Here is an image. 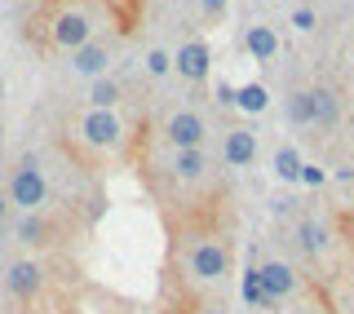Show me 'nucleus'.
Masks as SVG:
<instances>
[{
  "label": "nucleus",
  "instance_id": "1",
  "mask_svg": "<svg viewBox=\"0 0 354 314\" xmlns=\"http://www.w3.org/2000/svg\"><path fill=\"white\" fill-rule=\"evenodd\" d=\"M9 204H18L22 212H40L49 204V182L36 164H18L9 173Z\"/></svg>",
  "mask_w": 354,
  "mask_h": 314
},
{
  "label": "nucleus",
  "instance_id": "12",
  "mask_svg": "<svg viewBox=\"0 0 354 314\" xmlns=\"http://www.w3.org/2000/svg\"><path fill=\"white\" fill-rule=\"evenodd\" d=\"M173 173L182 182H204L208 177V155L204 151H173Z\"/></svg>",
  "mask_w": 354,
  "mask_h": 314
},
{
  "label": "nucleus",
  "instance_id": "23",
  "mask_svg": "<svg viewBox=\"0 0 354 314\" xmlns=\"http://www.w3.org/2000/svg\"><path fill=\"white\" fill-rule=\"evenodd\" d=\"M199 9L213 18V14H221V9H226V0H199Z\"/></svg>",
  "mask_w": 354,
  "mask_h": 314
},
{
  "label": "nucleus",
  "instance_id": "11",
  "mask_svg": "<svg viewBox=\"0 0 354 314\" xmlns=\"http://www.w3.org/2000/svg\"><path fill=\"white\" fill-rule=\"evenodd\" d=\"M310 98H315V124L332 129V124L341 120V98H337V89L319 84V89H310Z\"/></svg>",
  "mask_w": 354,
  "mask_h": 314
},
{
  "label": "nucleus",
  "instance_id": "6",
  "mask_svg": "<svg viewBox=\"0 0 354 314\" xmlns=\"http://www.w3.org/2000/svg\"><path fill=\"white\" fill-rule=\"evenodd\" d=\"M111 62H115V53H111L106 40H88V44H80V49L71 53V71L84 75V80H102L111 71Z\"/></svg>",
  "mask_w": 354,
  "mask_h": 314
},
{
  "label": "nucleus",
  "instance_id": "8",
  "mask_svg": "<svg viewBox=\"0 0 354 314\" xmlns=\"http://www.w3.org/2000/svg\"><path fill=\"white\" fill-rule=\"evenodd\" d=\"M208 66H213V53H208V44H204V40H186L182 49L173 53V71L182 75V80H191V84L204 80Z\"/></svg>",
  "mask_w": 354,
  "mask_h": 314
},
{
  "label": "nucleus",
  "instance_id": "19",
  "mask_svg": "<svg viewBox=\"0 0 354 314\" xmlns=\"http://www.w3.org/2000/svg\"><path fill=\"white\" fill-rule=\"evenodd\" d=\"M18 239H22V243H44V221L36 217V212H22V221H18Z\"/></svg>",
  "mask_w": 354,
  "mask_h": 314
},
{
  "label": "nucleus",
  "instance_id": "16",
  "mask_svg": "<svg viewBox=\"0 0 354 314\" xmlns=\"http://www.w3.org/2000/svg\"><path fill=\"white\" fill-rule=\"evenodd\" d=\"M328 226H319V221H301V226H297V248L301 252H324L328 248Z\"/></svg>",
  "mask_w": 354,
  "mask_h": 314
},
{
  "label": "nucleus",
  "instance_id": "9",
  "mask_svg": "<svg viewBox=\"0 0 354 314\" xmlns=\"http://www.w3.org/2000/svg\"><path fill=\"white\" fill-rule=\"evenodd\" d=\"M257 160V133L252 129H230L221 138V164L226 168H248Z\"/></svg>",
  "mask_w": 354,
  "mask_h": 314
},
{
  "label": "nucleus",
  "instance_id": "13",
  "mask_svg": "<svg viewBox=\"0 0 354 314\" xmlns=\"http://www.w3.org/2000/svg\"><path fill=\"white\" fill-rule=\"evenodd\" d=\"M120 98H124L120 80H111V75H102V80H88V111H115Z\"/></svg>",
  "mask_w": 354,
  "mask_h": 314
},
{
  "label": "nucleus",
  "instance_id": "7",
  "mask_svg": "<svg viewBox=\"0 0 354 314\" xmlns=\"http://www.w3.org/2000/svg\"><path fill=\"white\" fill-rule=\"evenodd\" d=\"M257 279H261L266 306H274V301H283V297L297 293V270L288 261H261L257 266Z\"/></svg>",
  "mask_w": 354,
  "mask_h": 314
},
{
  "label": "nucleus",
  "instance_id": "17",
  "mask_svg": "<svg viewBox=\"0 0 354 314\" xmlns=\"http://www.w3.org/2000/svg\"><path fill=\"white\" fill-rule=\"evenodd\" d=\"M270 168L283 177V182H301V168H306V160L297 155L292 147H279L274 151V160H270Z\"/></svg>",
  "mask_w": 354,
  "mask_h": 314
},
{
  "label": "nucleus",
  "instance_id": "14",
  "mask_svg": "<svg viewBox=\"0 0 354 314\" xmlns=\"http://www.w3.org/2000/svg\"><path fill=\"white\" fill-rule=\"evenodd\" d=\"M243 49H248L257 62H270L274 53H279V36H274L270 27H248V36H243Z\"/></svg>",
  "mask_w": 354,
  "mask_h": 314
},
{
  "label": "nucleus",
  "instance_id": "20",
  "mask_svg": "<svg viewBox=\"0 0 354 314\" xmlns=\"http://www.w3.org/2000/svg\"><path fill=\"white\" fill-rule=\"evenodd\" d=\"M243 301H248V306H266V293H261L257 266H248V270H243Z\"/></svg>",
  "mask_w": 354,
  "mask_h": 314
},
{
  "label": "nucleus",
  "instance_id": "15",
  "mask_svg": "<svg viewBox=\"0 0 354 314\" xmlns=\"http://www.w3.org/2000/svg\"><path fill=\"white\" fill-rule=\"evenodd\" d=\"M230 102H235L239 111H248V116H261V111L270 107V89L266 84H239L235 93H230Z\"/></svg>",
  "mask_w": 354,
  "mask_h": 314
},
{
  "label": "nucleus",
  "instance_id": "10",
  "mask_svg": "<svg viewBox=\"0 0 354 314\" xmlns=\"http://www.w3.org/2000/svg\"><path fill=\"white\" fill-rule=\"evenodd\" d=\"M40 284H44V270L36 261H14L5 270V293L14 297V301H27V297H36L40 293Z\"/></svg>",
  "mask_w": 354,
  "mask_h": 314
},
{
  "label": "nucleus",
  "instance_id": "2",
  "mask_svg": "<svg viewBox=\"0 0 354 314\" xmlns=\"http://www.w3.org/2000/svg\"><path fill=\"white\" fill-rule=\"evenodd\" d=\"M186 270H191L199 284H217V279H226V275H230V252H226V243H217V239H195L191 252H186Z\"/></svg>",
  "mask_w": 354,
  "mask_h": 314
},
{
  "label": "nucleus",
  "instance_id": "4",
  "mask_svg": "<svg viewBox=\"0 0 354 314\" xmlns=\"http://www.w3.org/2000/svg\"><path fill=\"white\" fill-rule=\"evenodd\" d=\"M49 40H53V49H80V44L93 40V18L84 14V9H66V14L53 18V31H49Z\"/></svg>",
  "mask_w": 354,
  "mask_h": 314
},
{
  "label": "nucleus",
  "instance_id": "5",
  "mask_svg": "<svg viewBox=\"0 0 354 314\" xmlns=\"http://www.w3.org/2000/svg\"><path fill=\"white\" fill-rule=\"evenodd\" d=\"M80 138L88 147H120L124 138V120L115 111H84L80 116Z\"/></svg>",
  "mask_w": 354,
  "mask_h": 314
},
{
  "label": "nucleus",
  "instance_id": "3",
  "mask_svg": "<svg viewBox=\"0 0 354 314\" xmlns=\"http://www.w3.org/2000/svg\"><path fill=\"white\" fill-rule=\"evenodd\" d=\"M204 138H208V124L199 111H173L164 120V142L173 151H204Z\"/></svg>",
  "mask_w": 354,
  "mask_h": 314
},
{
  "label": "nucleus",
  "instance_id": "24",
  "mask_svg": "<svg viewBox=\"0 0 354 314\" xmlns=\"http://www.w3.org/2000/svg\"><path fill=\"white\" fill-rule=\"evenodd\" d=\"M301 182H310V186H319V182H324V173H319V168H310V164H306V168H301Z\"/></svg>",
  "mask_w": 354,
  "mask_h": 314
},
{
  "label": "nucleus",
  "instance_id": "25",
  "mask_svg": "<svg viewBox=\"0 0 354 314\" xmlns=\"http://www.w3.org/2000/svg\"><path fill=\"white\" fill-rule=\"evenodd\" d=\"M199 314H226V310H221V306H208V310H199Z\"/></svg>",
  "mask_w": 354,
  "mask_h": 314
},
{
  "label": "nucleus",
  "instance_id": "18",
  "mask_svg": "<svg viewBox=\"0 0 354 314\" xmlns=\"http://www.w3.org/2000/svg\"><path fill=\"white\" fill-rule=\"evenodd\" d=\"M288 124H315V98H310V89H301V93L288 98Z\"/></svg>",
  "mask_w": 354,
  "mask_h": 314
},
{
  "label": "nucleus",
  "instance_id": "21",
  "mask_svg": "<svg viewBox=\"0 0 354 314\" xmlns=\"http://www.w3.org/2000/svg\"><path fill=\"white\" fill-rule=\"evenodd\" d=\"M147 71H151V75H169V71H173V53H169V49H151V53H147Z\"/></svg>",
  "mask_w": 354,
  "mask_h": 314
},
{
  "label": "nucleus",
  "instance_id": "22",
  "mask_svg": "<svg viewBox=\"0 0 354 314\" xmlns=\"http://www.w3.org/2000/svg\"><path fill=\"white\" fill-rule=\"evenodd\" d=\"M315 22H319L315 9H292V27L301 31V36H306V31H315Z\"/></svg>",
  "mask_w": 354,
  "mask_h": 314
}]
</instances>
